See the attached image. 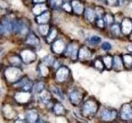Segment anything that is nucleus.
I'll list each match as a JSON object with an SVG mask.
<instances>
[{"label": "nucleus", "mask_w": 132, "mask_h": 123, "mask_svg": "<svg viewBox=\"0 0 132 123\" xmlns=\"http://www.w3.org/2000/svg\"><path fill=\"white\" fill-rule=\"evenodd\" d=\"M33 82L31 79H29L27 76H23L20 80H18L16 83L13 84V88H15L16 90H23V91H28V92H32L33 89Z\"/></svg>", "instance_id": "nucleus-10"}, {"label": "nucleus", "mask_w": 132, "mask_h": 123, "mask_svg": "<svg viewBox=\"0 0 132 123\" xmlns=\"http://www.w3.org/2000/svg\"><path fill=\"white\" fill-rule=\"evenodd\" d=\"M64 3V0H50V4L53 8H58L62 7Z\"/></svg>", "instance_id": "nucleus-37"}, {"label": "nucleus", "mask_w": 132, "mask_h": 123, "mask_svg": "<svg viewBox=\"0 0 132 123\" xmlns=\"http://www.w3.org/2000/svg\"><path fill=\"white\" fill-rule=\"evenodd\" d=\"M38 30L40 32V34L46 37L49 34L50 30H51V27H50L49 24H42V25H39L38 27Z\"/></svg>", "instance_id": "nucleus-34"}, {"label": "nucleus", "mask_w": 132, "mask_h": 123, "mask_svg": "<svg viewBox=\"0 0 132 123\" xmlns=\"http://www.w3.org/2000/svg\"><path fill=\"white\" fill-rule=\"evenodd\" d=\"M48 11V6L45 3H36L32 7V12L36 16L42 14L43 12Z\"/></svg>", "instance_id": "nucleus-25"}, {"label": "nucleus", "mask_w": 132, "mask_h": 123, "mask_svg": "<svg viewBox=\"0 0 132 123\" xmlns=\"http://www.w3.org/2000/svg\"><path fill=\"white\" fill-rule=\"evenodd\" d=\"M92 66L99 72H102L105 69V66H104V63H103V61L102 58H100V57H97V58H95L93 61Z\"/></svg>", "instance_id": "nucleus-31"}, {"label": "nucleus", "mask_w": 132, "mask_h": 123, "mask_svg": "<svg viewBox=\"0 0 132 123\" xmlns=\"http://www.w3.org/2000/svg\"><path fill=\"white\" fill-rule=\"evenodd\" d=\"M66 48V44L64 43V41L61 39H55L52 43L51 46V51L55 53V54H64V52Z\"/></svg>", "instance_id": "nucleus-17"}, {"label": "nucleus", "mask_w": 132, "mask_h": 123, "mask_svg": "<svg viewBox=\"0 0 132 123\" xmlns=\"http://www.w3.org/2000/svg\"><path fill=\"white\" fill-rule=\"evenodd\" d=\"M95 12H96V16H97V19L99 18H103V16L105 15V11L102 7L96 6L94 7Z\"/></svg>", "instance_id": "nucleus-36"}, {"label": "nucleus", "mask_w": 132, "mask_h": 123, "mask_svg": "<svg viewBox=\"0 0 132 123\" xmlns=\"http://www.w3.org/2000/svg\"><path fill=\"white\" fill-rule=\"evenodd\" d=\"M22 70L18 67H13V66H8L4 70L3 75L6 81L11 85L16 83L24 76L22 73Z\"/></svg>", "instance_id": "nucleus-3"}, {"label": "nucleus", "mask_w": 132, "mask_h": 123, "mask_svg": "<svg viewBox=\"0 0 132 123\" xmlns=\"http://www.w3.org/2000/svg\"><path fill=\"white\" fill-rule=\"evenodd\" d=\"M25 44L31 47H37L40 44V39L35 33H29L25 39Z\"/></svg>", "instance_id": "nucleus-21"}, {"label": "nucleus", "mask_w": 132, "mask_h": 123, "mask_svg": "<svg viewBox=\"0 0 132 123\" xmlns=\"http://www.w3.org/2000/svg\"><path fill=\"white\" fill-rule=\"evenodd\" d=\"M102 48L103 49V50H105V51H110L111 49V45L109 43L104 42L102 44Z\"/></svg>", "instance_id": "nucleus-42"}, {"label": "nucleus", "mask_w": 132, "mask_h": 123, "mask_svg": "<svg viewBox=\"0 0 132 123\" xmlns=\"http://www.w3.org/2000/svg\"><path fill=\"white\" fill-rule=\"evenodd\" d=\"M33 98H34V94L32 92L23 91V90H16L12 95L13 102L19 106H27L31 104Z\"/></svg>", "instance_id": "nucleus-4"}, {"label": "nucleus", "mask_w": 132, "mask_h": 123, "mask_svg": "<svg viewBox=\"0 0 132 123\" xmlns=\"http://www.w3.org/2000/svg\"><path fill=\"white\" fill-rule=\"evenodd\" d=\"M97 115L101 123H115L119 119V112L110 107L100 108Z\"/></svg>", "instance_id": "nucleus-2"}, {"label": "nucleus", "mask_w": 132, "mask_h": 123, "mask_svg": "<svg viewBox=\"0 0 132 123\" xmlns=\"http://www.w3.org/2000/svg\"><path fill=\"white\" fill-rule=\"evenodd\" d=\"M86 93L79 88H73L69 92V101L75 108H78L85 99Z\"/></svg>", "instance_id": "nucleus-5"}, {"label": "nucleus", "mask_w": 132, "mask_h": 123, "mask_svg": "<svg viewBox=\"0 0 132 123\" xmlns=\"http://www.w3.org/2000/svg\"><path fill=\"white\" fill-rule=\"evenodd\" d=\"M7 61H8V63H9L10 66L18 67H20L21 65L23 63L20 55H18V54H12L11 56L7 57Z\"/></svg>", "instance_id": "nucleus-26"}, {"label": "nucleus", "mask_w": 132, "mask_h": 123, "mask_svg": "<svg viewBox=\"0 0 132 123\" xmlns=\"http://www.w3.org/2000/svg\"><path fill=\"white\" fill-rule=\"evenodd\" d=\"M95 24H96V26L102 30V29H104V27L106 26H105V22L104 20H103L102 18H99V19H97L96 22H95Z\"/></svg>", "instance_id": "nucleus-40"}, {"label": "nucleus", "mask_w": 132, "mask_h": 123, "mask_svg": "<svg viewBox=\"0 0 132 123\" xmlns=\"http://www.w3.org/2000/svg\"><path fill=\"white\" fill-rule=\"evenodd\" d=\"M71 79V72L68 67L61 65L55 73V80L57 84L60 85L67 84L69 80Z\"/></svg>", "instance_id": "nucleus-6"}, {"label": "nucleus", "mask_w": 132, "mask_h": 123, "mask_svg": "<svg viewBox=\"0 0 132 123\" xmlns=\"http://www.w3.org/2000/svg\"><path fill=\"white\" fill-rule=\"evenodd\" d=\"M51 112H52V113L57 117H64L67 115V110H66L65 107L63 105L61 101L57 99H55Z\"/></svg>", "instance_id": "nucleus-14"}, {"label": "nucleus", "mask_w": 132, "mask_h": 123, "mask_svg": "<svg viewBox=\"0 0 132 123\" xmlns=\"http://www.w3.org/2000/svg\"><path fill=\"white\" fill-rule=\"evenodd\" d=\"M15 34L20 35L27 36L30 33V24L27 19H19L16 24V28L14 30Z\"/></svg>", "instance_id": "nucleus-11"}, {"label": "nucleus", "mask_w": 132, "mask_h": 123, "mask_svg": "<svg viewBox=\"0 0 132 123\" xmlns=\"http://www.w3.org/2000/svg\"><path fill=\"white\" fill-rule=\"evenodd\" d=\"M37 71H38V74L40 75V76L41 78H46L48 77V76L50 75V67L47 65H45L44 63H41L38 65V67H37Z\"/></svg>", "instance_id": "nucleus-24"}, {"label": "nucleus", "mask_w": 132, "mask_h": 123, "mask_svg": "<svg viewBox=\"0 0 132 123\" xmlns=\"http://www.w3.org/2000/svg\"><path fill=\"white\" fill-rule=\"evenodd\" d=\"M51 12L49 11H46V12H43L42 14L36 16V22L38 23L39 25L48 24L50 20H51Z\"/></svg>", "instance_id": "nucleus-23"}, {"label": "nucleus", "mask_w": 132, "mask_h": 123, "mask_svg": "<svg viewBox=\"0 0 132 123\" xmlns=\"http://www.w3.org/2000/svg\"><path fill=\"white\" fill-rule=\"evenodd\" d=\"M123 63L125 69L128 71H131L132 70V54L130 53H126V54L122 55Z\"/></svg>", "instance_id": "nucleus-28"}, {"label": "nucleus", "mask_w": 132, "mask_h": 123, "mask_svg": "<svg viewBox=\"0 0 132 123\" xmlns=\"http://www.w3.org/2000/svg\"><path fill=\"white\" fill-rule=\"evenodd\" d=\"M38 123H48L47 121H43V120H40L38 121Z\"/></svg>", "instance_id": "nucleus-45"}, {"label": "nucleus", "mask_w": 132, "mask_h": 123, "mask_svg": "<svg viewBox=\"0 0 132 123\" xmlns=\"http://www.w3.org/2000/svg\"><path fill=\"white\" fill-rule=\"evenodd\" d=\"M89 42L92 44H98L102 42V38L97 35H93L89 39Z\"/></svg>", "instance_id": "nucleus-38"}, {"label": "nucleus", "mask_w": 132, "mask_h": 123, "mask_svg": "<svg viewBox=\"0 0 132 123\" xmlns=\"http://www.w3.org/2000/svg\"><path fill=\"white\" fill-rule=\"evenodd\" d=\"M1 113L3 117L7 121H14L18 117V112L15 108L14 105L8 104V102L4 104L2 106Z\"/></svg>", "instance_id": "nucleus-7"}, {"label": "nucleus", "mask_w": 132, "mask_h": 123, "mask_svg": "<svg viewBox=\"0 0 132 123\" xmlns=\"http://www.w3.org/2000/svg\"><path fill=\"white\" fill-rule=\"evenodd\" d=\"M92 57H93V53L88 46L82 45V46H81L79 48V50H78V58L79 61H88L92 58Z\"/></svg>", "instance_id": "nucleus-16"}, {"label": "nucleus", "mask_w": 132, "mask_h": 123, "mask_svg": "<svg viewBox=\"0 0 132 123\" xmlns=\"http://www.w3.org/2000/svg\"><path fill=\"white\" fill-rule=\"evenodd\" d=\"M110 30L111 33L115 37H119L121 34V29L119 23H114L110 26Z\"/></svg>", "instance_id": "nucleus-32"}, {"label": "nucleus", "mask_w": 132, "mask_h": 123, "mask_svg": "<svg viewBox=\"0 0 132 123\" xmlns=\"http://www.w3.org/2000/svg\"><path fill=\"white\" fill-rule=\"evenodd\" d=\"M125 69L123 63L122 56L119 54H115L113 56V63H112V70L116 72H120Z\"/></svg>", "instance_id": "nucleus-18"}, {"label": "nucleus", "mask_w": 132, "mask_h": 123, "mask_svg": "<svg viewBox=\"0 0 132 123\" xmlns=\"http://www.w3.org/2000/svg\"><path fill=\"white\" fill-rule=\"evenodd\" d=\"M25 120L27 123H38L40 120L39 111L36 108H28L25 112Z\"/></svg>", "instance_id": "nucleus-12"}, {"label": "nucleus", "mask_w": 132, "mask_h": 123, "mask_svg": "<svg viewBox=\"0 0 132 123\" xmlns=\"http://www.w3.org/2000/svg\"><path fill=\"white\" fill-rule=\"evenodd\" d=\"M103 61V63L105 66V69L107 71H111L112 70V63H113V57L110 54H106L102 57Z\"/></svg>", "instance_id": "nucleus-29"}, {"label": "nucleus", "mask_w": 132, "mask_h": 123, "mask_svg": "<svg viewBox=\"0 0 132 123\" xmlns=\"http://www.w3.org/2000/svg\"><path fill=\"white\" fill-rule=\"evenodd\" d=\"M99 2H102V3H106V0H97Z\"/></svg>", "instance_id": "nucleus-46"}, {"label": "nucleus", "mask_w": 132, "mask_h": 123, "mask_svg": "<svg viewBox=\"0 0 132 123\" xmlns=\"http://www.w3.org/2000/svg\"><path fill=\"white\" fill-rule=\"evenodd\" d=\"M78 50H79V47H78V44L74 41H72L68 45H66V48L64 52V56L73 61H76L78 59Z\"/></svg>", "instance_id": "nucleus-8"}, {"label": "nucleus", "mask_w": 132, "mask_h": 123, "mask_svg": "<svg viewBox=\"0 0 132 123\" xmlns=\"http://www.w3.org/2000/svg\"><path fill=\"white\" fill-rule=\"evenodd\" d=\"M46 2V0H33V3H45Z\"/></svg>", "instance_id": "nucleus-44"}, {"label": "nucleus", "mask_w": 132, "mask_h": 123, "mask_svg": "<svg viewBox=\"0 0 132 123\" xmlns=\"http://www.w3.org/2000/svg\"><path fill=\"white\" fill-rule=\"evenodd\" d=\"M71 6H72V9L73 12L78 16L82 15L84 12L85 7H84V4L81 0H72L71 1Z\"/></svg>", "instance_id": "nucleus-19"}, {"label": "nucleus", "mask_w": 132, "mask_h": 123, "mask_svg": "<svg viewBox=\"0 0 132 123\" xmlns=\"http://www.w3.org/2000/svg\"><path fill=\"white\" fill-rule=\"evenodd\" d=\"M121 33L125 35H130L132 33V20L129 18H124L121 23Z\"/></svg>", "instance_id": "nucleus-20"}, {"label": "nucleus", "mask_w": 132, "mask_h": 123, "mask_svg": "<svg viewBox=\"0 0 132 123\" xmlns=\"http://www.w3.org/2000/svg\"><path fill=\"white\" fill-rule=\"evenodd\" d=\"M58 36V30L55 27L51 28V30H50L48 35L45 37V41L48 44H52L54 41H55Z\"/></svg>", "instance_id": "nucleus-30"}, {"label": "nucleus", "mask_w": 132, "mask_h": 123, "mask_svg": "<svg viewBox=\"0 0 132 123\" xmlns=\"http://www.w3.org/2000/svg\"><path fill=\"white\" fill-rule=\"evenodd\" d=\"M62 8L68 13H70V12H73L72 9V6H71V3H69V2H64L63 5H62Z\"/></svg>", "instance_id": "nucleus-39"}, {"label": "nucleus", "mask_w": 132, "mask_h": 123, "mask_svg": "<svg viewBox=\"0 0 132 123\" xmlns=\"http://www.w3.org/2000/svg\"><path fill=\"white\" fill-rule=\"evenodd\" d=\"M106 3L110 7H117L119 5V0H106Z\"/></svg>", "instance_id": "nucleus-41"}, {"label": "nucleus", "mask_w": 132, "mask_h": 123, "mask_svg": "<svg viewBox=\"0 0 132 123\" xmlns=\"http://www.w3.org/2000/svg\"><path fill=\"white\" fill-rule=\"evenodd\" d=\"M13 123H27L26 120L25 119H22V118H16L13 121Z\"/></svg>", "instance_id": "nucleus-43"}, {"label": "nucleus", "mask_w": 132, "mask_h": 123, "mask_svg": "<svg viewBox=\"0 0 132 123\" xmlns=\"http://www.w3.org/2000/svg\"><path fill=\"white\" fill-rule=\"evenodd\" d=\"M84 15L85 19L88 20V22L95 23V22H96L97 16H96V12H95V10H94V7H85Z\"/></svg>", "instance_id": "nucleus-22"}, {"label": "nucleus", "mask_w": 132, "mask_h": 123, "mask_svg": "<svg viewBox=\"0 0 132 123\" xmlns=\"http://www.w3.org/2000/svg\"><path fill=\"white\" fill-rule=\"evenodd\" d=\"M78 108H79L80 115L82 118L91 120L97 115L101 108V105L96 98L90 97L88 98H85L82 104L78 107Z\"/></svg>", "instance_id": "nucleus-1"}, {"label": "nucleus", "mask_w": 132, "mask_h": 123, "mask_svg": "<svg viewBox=\"0 0 132 123\" xmlns=\"http://www.w3.org/2000/svg\"><path fill=\"white\" fill-rule=\"evenodd\" d=\"M55 60L56 59L53 56H51V55H47L46 57H45L44 58H43L42 63H44L45 65H47V66H49L50 67H52V66H53V64L55 61Z\"/></svg>", "instance_id": "nucleus-35"}, {"label": "nucleus", "mask_w": 132, "mask_h": 123, "mask_svg": "<svg viewBox=\"0 0 132 123\" xmlns=\"http://www.w3.org/2000/svg\"><path fill=\"white\" fill-rule=\"evenodd\" d=\"M20 57L22 58L23 63L25 64H31L33 61H35L36 59V53L30 48H25L21 51Z\"/></svg>", "instance_id": "nucleus-13"}, {"label": "nucleus", "mask_w": 132, "mask_h": 123, "mask_svg": "<svg viewBox=\"0 0 132 123\" xmlns=\"http://www.w3.org/2000/svg\"><path fill=\"white\" fill-rule=\"evenodd\" d=\"M45 89V81L42 80H37L34 82V85H33V89H32V93L35 94H38L40 93L43 89Z\"/></svg>", "instance_id": "nucleus-27"}, {"label": "nucleus", "mask_w": 132, "mask_h": 123, "mask_svg": "<svg viewBox=\"0 0 132 123\" xmlns=\"http://www.w3.org/2000/svg\"><path fill=\"white\" fill-rule=\"evenodd\" d=\"M119 120L124 122H132V106L130 104L121 105L119 111Z\"/></svg>", "instance_id": "nucleus-9"}, {"label": "nucleus", "mask_w": 132, "mask_h": 123, "mask_svg": "<svg viewBox=\"0 0 132 123\" xmlns=\"http://www.w3.org/2000/svg\"><path fill=\"white\" fill-rule=\"evenodd\" d=\"M103 20L105 22V26L107 27H110L111 25L115 23V17L114 15L111 13H105L104 16H103Z\"/></svg>", "instance_id": "nucleus-33"}, {"label": "nucleus", "mask_w": 132, "mask_h": 123, "mask_svg": "<svg viewBox=\"0 0 132 123\" xmlns=\"http://www.w3.org/2000/svg\"><path fill=\"white\" fill-rule=\"evenodd\" d=\"M49 89L55 99L59 101H64L65 99V93L60 86V85H52Z\"/></svg>", "instance_id": "nucleus-15"}]
</instances>
